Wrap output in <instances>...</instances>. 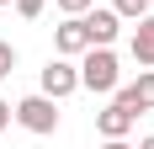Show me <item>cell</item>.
<instances>
[{
    "instance_id": "cell-3",
    "label": "cell",
    "mask_w": 154,
    "mask_h": 149,
    "mask_svg": "<svg viewBox=\"0 0 154 149\" xmlns=\"http://www.w3.org/2000/svg\"><path fill=\"white\" fill-rule=\"evenodd\" d=\"M80 21H85V37H91V48H112V43H117V32H122V16L112 11V5H91Z\"/></svg>"
},
{
    "instance_id": "cell-10",
    "label": "cell",
    "mask_w": 154,
    "mask_h": 149,
    "mask_svg": "<svg viewBox=\"0 0 154 149\" xmlns=\"http://www.w3.org/2000/svg\"><path fill=\"white\" fill-rule=\"evenodd\" d=\"M43 5H48V0H16V11L27 16V21H37V16H43Z\"/></svg>"
},
{
    "instance_id": "cell-8",
    "label": "cell",
    "mask_w": 154,
    "mask_h": 149,
    "mask_svg": "<svg viewBox=\"0 0 154 149\" xmlns=\"http://www.w3.org/2000/svg\"><path fill=\"white\" fill-rule=\"evenodd\" d=\"M128 48H133V59H138L143 69H154V11L138 16V27H133V43H128Z\"/></svg>"
},
{
    "instance_id": "cell-5",
    "label": "cell",
    "mask_w": 154,
    "mask_h": 149,
    "mask_svg": "<svg viewBox=\"0 0 154 149\" xmlns=\"http://www.w3.org/2000/svg\"><path fill=\"white\" fill-rule=\"evenodd\" d=\"M112 96H117L128 112H154V69H138V80H133V85L112 90Z\"/></svg>"
},
{
    "instance_id": "cell-4",
    "label": "cell",
    "mask_w": 154,
    "mask_h": 149,
    "mask_svg": "<svg viewBox=\"0 0 154 149\" xmlns=\"http://www.w3.org/2000/svg\"><path fill=\"white\" fill-rule=\"evenodd\" d=\"M69 90H80V69L69 59H48V69H43V96H53V101H64V96H69Z\"/></svg>"
},
{
    "instance_id": "cell-14",
    "label": "cell",
    "mask_w": 154,
    "mask_h": 149,
    "mask_svg": "<svg viewBox=\"0 0 154 149\" xmlns=\"http://www.w3.org/2000/svg\"><path fill=\"white\" fill-rule=\"evenodd\" d=\"M5 122H11V106H5V101H0V133H5Z\"/></svg>"
},
{
    "instance_id": "cell-15",
    "label": "cell",
    "mask_w": 154,
    "mask_h": 149,
    "mask_svg": "<svg viewBox=\"0 0 154 149\" xmlns=\"http://www.w3.org/2000/svg\"><path fill=\"white\" fill-rule=\"evenodd\" d=\"M138 149H154V133H149V138H138Z\"/></svg>"
},
{
    "instance_id": "cell-9",
    "label": "cell",
    "mask_w": 154,
    "mask_h": 149,
    "mask_svg": "<svg viewBox=\"0 0 154 149\" xmlns=\"http://www.w3.org/2000/svg\"><path fill=\"white\" fill-rule=\"evenodd\" d=\"M112 11L122 21H138V16H149V0H112Z\"/></svg>"
},
{
    "instance_id": "cell-13",
    "label": "cell",
    "mask_w": 154,
    "mask_h": 149,
    "mask_svg": "<svg viewBox=\"0 0 154 149\" xmlns=\"http://www.w3.org/2000/svg\"><path fill=\"white\" fill-rule=\"evenodd\" d=\"M101 149H133V144H128V138H106Z\"/></svg>"
},
{
    "instance_id": "cell-7",
    "label": "cell",
    "mask_w": 154,
    "mask_h": 149,
    "mask_svg": "<svg viewBox=\"0 0 154 149\" xmlns=\"http://www.w3.org/2000/svg\"><path fill=\"white\" fill-rule=\"evenodd\" d=\"M53 48H59L64 59L85 53V48H91V37H85V21H80V16H64V27H53Z\"/></svg>"
},
{
    "instance_id": "cell-6",
    "label": "cell",
    "mask_w": 154,
    "mask_h": 149,
    "mask_svg": "<svg viewBox=\"0 0 154 149\" xmlns=\"http://www.w3.org/2000/svg\"><path fill=\"white\" fill-rule=\"evenodd\" d=\"M133 122H138V112H128L122 101H112L106 112H96V133H101V138H128Z\"/></svg>"
},
{
    "instance_id": "cell-11",
    "label": "cell",
    "mask_w": 154,
    "mask_h": 149,
    "mask_svg": "<svg viewBox=\"0 0 154 149\" xmlns=\"http://www.w3.org/2000/svg\"><path fill=\"white\" fill-rule=\"evenodd\" d=\"M91 5H96V0H59V11H64V16H85Z\"/></svg>"
},
{
    "instance_id": "cell-1",
    "label": "cell",
    "mask_w": 154,
    "mask_h": 149,
    "mask_svg": "<svg viewBox=\"0 0 154 149\" xmlns=\"http://www.w3.org/2000/svg\"><path fill=\"white\" fill-rule=\"evenodd\" d=\"M80 85L112 96V90H117V53H112V48H85V59H80Z\"/></svg>"
},
{
    "instance_id": "cell-2",
    "label": "cell",
    "mask_w": 154,
    "mask_h": 149,
    "mask_svg": "<svg viewBox=\"0 0 154 149\" xmlns=\"http://www.w3.org/2000/svg\"><path fill=\"white\" fill-rule=\"evenodd\" d=\"M11 117L21 122L27 133H53V128H59V101L37 90V96H21V101L11 106Z\"/></svg>"
},
{
    "instance_id": "cell-12",
    "label": "cell",
    "mask_w": 154,
    "mask_h": 149,
    "mask_svg": "<svg viewBox=\"0 0 154 149\" xmlns=\"http://www.w3.org/2000/svg\"><path fill=\"white\" fill-rule=\"evenodd\" d=\"M11 69H16V48H11V43H0V74H11Z\"/></svg>"
},
{
    "instance_id": "cell-16",
    "label": "cell",
    "mask_w": 154,
    "mask_h": 149,
    "mask_svg": "<svg viewBox=\"0 0 154 149\" xmlns=\"http://www.w3.org/2000/svg\"><path fill=\"white\" fill-rule=\"evenodd\" d=\"M0 5H11V0H0Z\"/></svg>"
}]
</instances>
